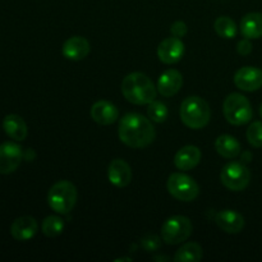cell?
<instances>
[{"instance_id":"6da1fadb","label":"cell","mask_w":262,"mask_h":262,"mask_svg":"<svg viewBox=\"0 0 262 262\" xmlns=\"http://www.w3.org/2000/svg\"><path fill=\"white\" fill-rule=\"evenodd\" d=\"M119 140L132 148H145L155 141L156 132L150 119L137 113L125 114L119 122Z\"/></svg>"},{"instance_id":"7a4b0ae2","label":"cell","mask_w":262,"mask_h":262,"mask_svg":"<svg viewBox=\"0 0 262 262\" xmlns=\"http://www.w3.org/2000/svg\"><path fill=\"white\" fill-rule=\"evenodd\" d=\"M122 92L127 101L135 105H148L156 99L158 89L146 74L135 72L124 77Z\"/></svg>"},{"instance_id":"3957f363","label":"cell","mask_w":262,"mask_h":262,"mask_svg":"<svg viewBox=\"0 0 262 262\" xmlns=\"http://www.w3.org/2000/svg\"><path fill=\"white\" fill-rule=\"evenodd\" d=\"M211 118L209 104L200 96H189L182 102L181 119L186 127L191 129H201L206 127Z\"/></svg>"},{"instance_id":"277c9868","label":"cell","mask_w":262,"mask_h":262,"mask_svg":"<svg viewBox=\"0 0 262 262\" xmlns=\"http://www.w3.org/2000/svg\"><path fill=\"white\" fill-rule=\"evenodd\" d=\"M78 192L76 186L69 181H59L49 189L48 204L60 215L69 214L76 206Z\"/></svg>"},{"instance_id":"5b68a950","label":"cell","mask_w":262,"mask_h":262,"mask_svg":"<svg viewBox=\"0 0 262 262\" xmlns=\"http://www.w3.org/2000/svg\"><path fill=\"white\" fill-rule=\"evenodd\" d=\"M223 113L228 123L233 125L247 124L252 119V106L248 99L243 95L230 94L223 104Z\"/></svg>"},{"instance_id":"8992f818","label":"cell","mask_w":262,"mask_h":262,"mask_svg":"<svg viewBox=\"0 0 262 262\" xmlns=\"http://www.w3.org/2000/svg\"><path fill=\"white\" fill-rule=\"evenodd\" d=\"M193 225L187 216L176 215L169 217L161 227V238L166 245H179L191 237Z\"/></svg>"},{"instance_id":"52a82bcc","label":"cell","mask_w":262,"mask_h":262,"mask_svg":"<svg viewBox=\"0 0 262 262\" xmlns=\"http://www.w3.org/2000/svg\"><path fill=\"white\" fill-rule=\"evenodd\" d=\"M168 191L178 201L191 202L197 199L200 193V187L193 178L183 173H173L169 176Z\"/></svg>"},{"instance_id":"ba28073f","label":"cell","mask_w":262,"mask_h":262,"mask_svg":"<svg viewBox=\"0 0 262 262\" xmlns=\"http://www.w3.org/2000/svg\"><path fill=\"white\" fill-rule=\"evenodd\" d=\"M220 179H222L224 187H227L229 191L239 192L247 188V186L250 184L251 171L245 164L232 161L223 168Z\"/></svg>"},{"instance_id":"9c48e42d","label":"cell","mask_w":262,"mask_h":262,"mask_svg":"<svg viewBox=\"0 0 262 262\" xmlns=\"http://www.w3.org/2000/svg\"><path fill=\"white\" fill-rule=\"evenodd\" d=\"M23 151L14 142H4L0 145V174L14 173L20 165Z\"/></svg>"},{"instance_id":"30bf717a","label":"cell","mask_w":262,"mask_h":262,"mask_svg":"<svg viewBox=\"0 0 262 262\" xmlns=\"http://www.w3.org/2000/svg\"><path fill=\"white\" fill-rule=\"evenodd\" d=\"M184 43L179 37H168L158 46V56L161 63L176 64L183 58Z\"/></svg>"},{"instance_id":"8fae6325","label":"cell","mask_w":262,"mask_h":262,"mask_svg":"<svg viewBox=\"0 0 262 262\" xmlns=\"http://www.w3.org/2000/svg\"><path fill=\"white\" fill-rule=\"evenodd\" d=\"M234 84L242 91H257L262 87V71L255 67H242L234 74Z\"/></svg>"},{"instance_id":"7c38bea8","label":"cell","mask_w":262,"mask_h":262,"mask_svg":"<svg viewBox=\"0 0 262 262\" xmlns=\"http://www.w3.org/2000/svg\"><path fill=\"white\" fill-rule=\"evenodd\" d=\"M217 227L228 234H238L245 228V217L234 210H222L215 216Z\"/></svg>"},{"instance_id":"4fadbf2b","label":"cell","mask_w":262,"mask_h":262,"mask_svg":"<svg viewBox=\"0 0 262 262\" xmlns=\"http://www.w3.org/2000/svg\"><path fill=\"white\" fill-rule=\"evenodd\" d=\"M91 118L94 122L100 125H110L115 123L119 118V110L113 102L106 100H100L96 101L91 107Z\"/></svg>"},{"instance_id":"5bb4252c","label":"cell","mask_w":262,"mask_h":262,"mask_svg":"<svg viewBox=\"0 0 262 262\" xmlns=\"http://www.w3.org/2000/svg\"><path fill=\"white\" fill-rule=\"evenodd\" d=\"M107 177L110 183L118 188H124L132 182V169L122 159H115L109 164Z\"/></svg>"},{"instance_id":"9a60e30c","label":"cell","mask_w":262,"mask_h":262,"mask_svg":"<svg viewBox=\"0 0 262 262\" xmlns=\"http://www.w3.org/2000/svg\"><path fill=\"white\" fill-rule=\"evenodd\" d=\"M90 51H91L90 42L81 36H73V37L68 38L63 43V49H61L63 55L73 61L83 60L84 58H87Z\"/></svg>"},{"instance_id":"2e32d148","label":"cell","mask_w":262,"mask_h":262,"mask_svg":"<svg viewBox=\"0 0 262 262\" xmlns=\"http://www.w3.org/2000/svg\"><path fill=\"white\" fill-rule=\"evenodd\" d=\"M183 86V76L176 69L164 72L158 81V92L164 97H171L178 94Z\"/></svg>"},{"instance_id":"e0dca14e","label":"cell","mask_w":262,"mask_h":262,"mask_svg":"<svg viewBox=\"0 0 262 262\" xmlns=\"http://www.w3.org/2000/svg\"><path fill=\"white\" fill-rule=\"evenodd\" d=\"M37 230L38 224L32 216H20L10 225V234L15 241H19V242H25L33 238Z\"/></svg>"},{"instance_id":"ac0fdd59","label":"cell","mask_w":262,"mask_h":262,"mask_svg":"<svg viewBox=\"0 0 262 262\" xmlns=\"http://www.w3.org/2000/svg\"><path fill=\"white\" fill-rule=\"evenodd\" d=\"M201 150L197 146L188 145L182 147L178 152L176 154L174 158V165L179 169V170H192L196 168L201 161Z\"/></svg>"},{"instance_id":"d6986e66","label":"cell","mask_w":262,"mask_h":262,"mask_svg":"<svg viewBox=\"0 0 262 262\" xmlns=\"http://www.w3.org/2000/svg\"><path fill=\"white\" fill-rule=\"evenodd\" d=\"M4 132L14 141H23L27 137V124L22 117L17 114H9L3 120Z\"/></svg>"},{"instance_id":"ffe728a7","label":"cell","mask_w":262,"mask_h":262,"mask_svg":"<svg viewBox=\"0 0 262 262\" xmlns=\"http://www.w3.org/2000/svg\"><path fill=\"white\" fill-rule=\"evenodd\" d=\"M241 32L246 38L262 37V13H248L241 20Z\"/></svg>"},{"instance_id":"44dd1931","label":"cell","mask_w":262,"mask_h":262,"mask_svg":"<svg viewBox=\"0 0 262 262\" xmlns=\"http://www.w3.org/2000/svg\"><path fill=\"white\" fill-rule=\"evenodd\" d=\"M215 150L225 159H235L241 154V143L229 135H222L215 141Z\"/></svg>"},{"instance_id":"7402d4cb","label":"cell","mask_w":262,"mask_h":262,"mask_svg":"<svg viewBox=\"0 0 262 262\" xmlns=\"http://www.w3.org/2000/svg\"><path fill=\"white\" fill-rule=\"evenodd\" d=\"M202 248L199 243L196 242H188L186 245L182 246L178 251H177L176 256H174V261L177 262H199L201 261Z\"/></svg>"},{"instance_id":"603a6c76","label":"cell","mask_w":262,"mask_h":262,"mask_svg":"<svg viewBox=\"0 0 262 262\" xmlns=\"http://www.w3.org/2000/svg\"><path fill=\"white\" fill-rule=\"evenodd\" d=\"M214 28L220 37L227 38V40H230V38L235 37V35H237V25H235V22L230 17H225V15L216 18L214 23Z\"/></svg>"},{"instance_id":"cb8c5ba5","label":"cell","mask_w":262,"mask_h":262,"mask_svg":"<svg viewBox=\"0 0 262 262\" xmlns=\"http://www.w3.org/2000/svg\"><path fill=\"white\" fill-rule=\"evenodd\" d=\"M41 230L49 238L58 237L64 230V220L61 217L55 216V215L45 217L42 224H41Z\"/></svg>"},{"instance_id":"d4e9b609","label":"cell","mask_w":262,"mask_h":262,"mask_svg":"<svg viewBox=\"0 0 262 262\" xmlns=\"http://www.w3.org/2000/svg\"><path fill=\"white\" fill-rule=\"evenodd\" d=\"M147 114H148V118H150L152 122L164 123L166 119H168V114H169L168 106H166L164 102L154 100L152 102L148 104Z\"/></svg>"},{"instance_id":"484cf974","label":"cell","mask_w":262,"mask_h":262,"mask_svg":"<svg viewBox=\"0 0 262 262\" xmlns=\"http://www.w3.org/2000/svg\"><path fill=\"white\" fill-rule=\"evenodd\" d=\"M246 136L251 146L256 148L262 147V122H253L248 127Z\"/></svg>"},{"instance_id":"4316f807","label":"cell","mask_w":262,"mask_h":262,"mask_svg":"<svg viewBox=\"0 0 262 262\" xmlns=\"http://www.w3.org/2000/svg\"><path fill=\"white\" fill-rule=\"evenodd\" d=\"M141 245H142L143 250L145 251H147V252H154V251L159 250V247H160L161 245V241L160 238L156 237V235L147 234L146 237L142 238Z\"/></svg>"},{"instance_id":"83f0119b","label":"cell","mask_w":262,"mask_h":262,"mask_svg":"<svg viewBox=\"0 0 262 262\" xmlns=\"http://www.w3.org/2000/svg\"><path fill=\"white\" fill-rule=\"evenodd\" d=\"M170 32L173 33V36H176V37H184V36L187 35V25L184 22H182V20H177V22H174L173 25H171Z\"/></svg>"},{"instance_id":"f1b7e54d","label":"cell","mask_w":262,"mask_h":262,"mask_svg":"<svg viewBox=\"0 0 262 262\" xmlns=\"http://www.w3.org/2000/svg\"><path fill=\"white\" fill-rule=\"evenodd\" d=\"M237 51L243 56L251 54V51H252V43H251L250 38H243V40H241L237 45Z\"/></svg>"},{"instance_id":"f546056e","label":"cell","mask_w":262,"mask_h":262,"mask_svg":"<svg viewBox=\"0 0 262 262\" xmlns=\"http://www.w3.org/2000/svg\"><path fill=\"white\" fill-rule=\"evenodd\" d=\"M260 115H261V118H262V104H261V106H260Z\"/></svg>"}]
</instances>
